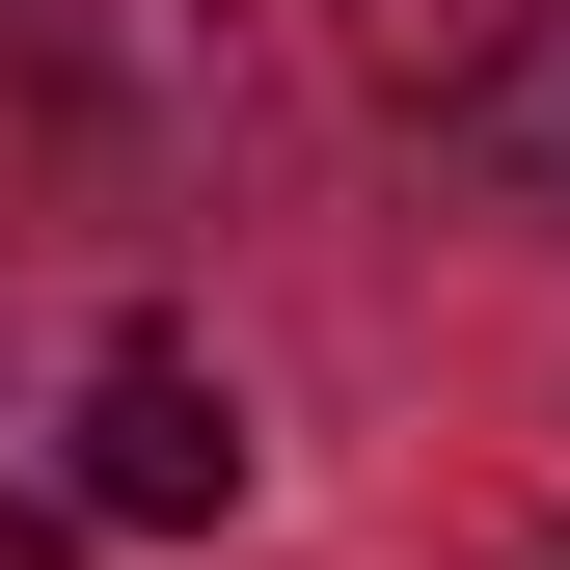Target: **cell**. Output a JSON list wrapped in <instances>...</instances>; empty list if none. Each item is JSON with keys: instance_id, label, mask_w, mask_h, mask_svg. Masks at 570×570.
Instances as JSON below:
<instances>
[{"instance_id": "1", "label": "cell", "mask_w": 570, "mask_h": 570, "mask_svg": "<svg viewBox=\"0 0 570 570\" xmlns=\"http://www.w3.org/2000/svg\"><path fill=\"white\" fill-rule=\"evenodd\" d=\"M190 517H245V407H218V353L136 326L82 381V543H190Z\"/></svg>"}, {"instance_id": "2", "label": "cell", "mask_w": 570, "mask_h": 570, "mask_svg": "<svg viewBox=\"0 0 570 570\" xmlns=\"http://www.w3.org/2000/svg\"><path fill=\"white\" fill-rule=\"evenodd\" d=\"M517 28H543V0H353V82H407V109H435V82H489Z\"/></svg>"}]
</instances>
